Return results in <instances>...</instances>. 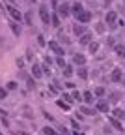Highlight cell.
<instances>
[{"label":"cell","mask_w":125,"mask_h":135,"mask_svg":"<svg viewBox=\"0 0 125 135\" xmlns=\"http://www.w3.org/2000/svg\"><path fill=\"white\" fill-rule=\"evenodd\" d=\"M108 124H110L116 131H119V133L123 131V122H121V120H118V118H112L110 114H108Z\"/></svg>","instance_id":"13"},{"label":"cell","mask_w":125,"mask_h":135,"mask_svg":"<svg viewBox=\"0 0 125 135\" xmlns=\"http://www.w3.org/2000/svg\"><path fill=\"white\" fill-rule=\"evenodd\" d=\"M110 113H112V114H110L112 118H118V120H125V111H123V109L116 107V109H112Z\"/></svg>","instance_id":"21"},{"label":"cell","mask_w":125,"mask_h":135,"mask_svg":"<svg viewBox=\"0 0 125 135\" xmlns=\"http://www.w3.org/2000/svg\"><path fill=\"white\" fill-rule=\"evenodd\" d=\"M6 98H8V90H6L4 86H0V101L6 99Z\"/></svg>","instance_id":"35"},{"label":"cell","mask_w":125,"mask_h":135,"mask_svg":"<svg viewBox=\"0 0 125 135\" xmlns=\"http://www.w3.org/2000/svg\"><path fill=\"white\" fill-rule=\"evenodd\" d=\"M56 66H58V68H64V66H65L64 56H56Z\"/></svg>","instance_id":"38"},{"label":"cell","mask_w":125,"mask_h":135,"mask_svg":"<svg viewBox=\"0 0 125 135\" xmlns=\"http://www.w3.org/2000/svg\"><path fill=\"white\" fill-rule=\"evenodd\" d=\"M75 73H77L82 81H88V77H90V70H88L86 66H79L77 70H75Z\"/></svg>","instance_id":"12"},{"label":"cell","mask_w":125,"mask_h":135,"mask_svg":"<svg viewBox=\"0 0 125 135\" xmlns=\"http://www.w3.org/2000/svg\"><path fill=\"white\" fill-rule=\"evenodd\" d=\"M0 135H4V133H2V131H0Z\"/></svg>","instance_id":"52"},{"label":"cell","mask_w":125,"mask_h":135,"mask_svg":"<svg viewBox=\"0 0 125 135\" xmlns=\"http://www.w3.org/2000/svg\"><path fill=\"white\" fill-rule=\"evenodd\" d=\"M118 11H114V9H110V11H106V15H105V25L108 26V28H112V30H116L118 28Z\"/></svg>","instance_id":"1"},{"label":"cell","mask_w":125,"mask_h":135,"mask_svg":"<svg viewBox=\"0 0 125 135\" xmlns=\"http://www.w3.org/2000/svg\"><path fill=\"white\" fill-rule=\"evenodd\" d=\"M4 88H6L8 92H13V90H17V88H19V83H17V81H8Z\"/></svg>","instance_id":"26"},{"label":"cell","mask_w":125,"mask_h":135,"mask_svg":"<svg viewBox=\"0 0 125 135\" xmlns=\"http://www.w3.org/2000/svg\"><path fill=\"white\" fill-rule=\"evenodd\" d=\"M62 75H64V77L69 81L71 77L75 75V66H73V64H65V66L62 68Z\"/></svg>","instance_id":"9"},{"label":"cell","mask_w":125,"mask_h":135,"mask_svg":"<svg viewBox=\"0 0 125 135\" xmlns=\"http://www.w3.org/2000/svg\"><path fill=\"white\" fill-rule=\"evenodd\" d=\"M56 13L60 15V19H67V17L71 15V4H67V2H62V4H58V8H56Z\"/></svg>","instance_id":"5"},{"label":"cell","mask_w":125,"mask_h":135,"mask_svg":"<svg viewBox=\"0 0 125 135\" xmlns=\"http://www.w3.org/2000/svg\"><path fill=\"white\" fill-rule=\"evenodd\" d=\"M30 2H32V4H34V2H38V0H30Z\"/></svg>","instance_id":"50"},{"label":"cell","mask_w":125,"mask_h":135,"mask_svg":"<svg viewBox=\"0 0 125 135\" xmlns=\"http://www.w3.org/2000/svg\"><path fill=\"white\" fill-rule=\"evenodd\" d=\"M92 94H93L97 99H99V98H105V96H106V88H105V86H95Z\"/></svg>","instance_id":"24"},{"label":"cell","mask_w":125,"mask_h":135,"mask_svg":"<svg viewBox=\"0 0 125 135\" xmlns=\"http://www.w3.org/2000/svg\"><path fill=\"white\" fill-rule=\"evenodd\" d=\"M92 11H88V9H84V11H80L77 17H75V19H77V23H80V25H88V23H90L92 21Z\"/></svg>","instance_id":"7"},{"label":"cell","mask_w":125,"mask_h":135,"mask_svg":"<svg viewBox=\"0 0 125 135\" xmlns=\"http://www.w3.org/2000/svg\"><path fill=\"white\" fill-rule=\"evenodd\" d=\"M8 4H15V0H8Z\"/></svg>","instance_id":"48"},{"label":"cell","mask_w":125,"mask_h":135,"mask_svg":"<svg viewBox=\"0 0 125 135\" xmlns=\"http://www.w3.org/2000/svg\"><path fill=\"white\" fill-rule=\"evenodd\" d=\"M56 105L60 109H64V111H71V105L67 103V101H64V99H56Z\"/></svg>","instance_id":"29"},{"label":"cell","mask_w":125,"mask_h":135,"mask_svg":"<svg viewBox=\"0 0 125 135\" xmlns=\"http://www.w3.org/2000/svg\"><path fill=\"white\" fill-rule=\"evenodd\" d=\"M60 25H62L60 15H58L56 11H50V26H52V28H60Z\"/></svg>","instance_id":"14"},{"label":"cell","mask_w":125,"mask_h":135,"mask_svg":"<svg viewBox=\"0 0 125 135\" xmlns=\"http://www.w3.org/2000/svg\"><path fill=\"white\" fill-rule=\"evenodd\" d=\"M121 77H123V70H121V68H114V70L110 71V81L112 83H119Z\"/></svg>","instance_id":"11"},{"label":"cell","mask_w":125,"mask_h":135,"mask_svg":"<svg viewBox=\"0 0 125 135\" xmlns=\"http://www.w3.org/2000/svg\"><path fill=\"white\" fill-rule=\"evenodd\" d=\"M84 9H86V8H84L80 2H75V4H71V15H75V17H77L80 11H84Z\"/></svg>","instance_id":"22"},{"label":"cell","mask_w":125,"mask_h":135,"mask_svg":"<svg viewBox=\"0 0 125 135\" xmlns=\"http://www.w3.org/2000/svg\"><path fill=\"white\" fill-rule=\"evenodd\" d=\"M0 9H4V4H2V2H0Z\"/></svg>","instance_id":"49"},{"label":"cell","mask_w":125,"mask_h":135,"mask_svg":"<svg viewBox=\"0 0 125 135\" xmlns=\"http://www.w3.org/2000/svg\"><path fill=\"white\" fill-rule=\"evenodd\" d=\"M0 41H2V38H0Z\"/></svg>","instance_id":"53"},{"label":"cell","mask_w":125,"mask_h":135,"mask_svg":"<svg viewBox=\"0 0 125 135\" xmlns=\"http://www.w3.org/2000/svg\"><path fill=\"white\" fill-rule=\"evenodd\" d=\"M73 66H86V56L82 53H75L73 55Z\"/></svg>","instance_id":"15"},{"label":"cell","mask_w":125,"mask_h":135,"mask_svg":"<svg viewBox=\"0 0 125 135\" xmlns=\"http://www.w3.org/2000/svg\"><path fill=\"white\" fill-rule=\"evenodd\" d=\"M82 101H84V105H93L95 103V96L92 94V90H84L82 92Z\"/></svg>","instance_id":"10"},{"label":"cell","mask_w":125,"mask_h":135,"mask_svg":"<svg viewBox=\"0 0 125 135\" xmlns=\"http://www.w3.org/2000/svg\"><path fill=\"white\" fill-rule=\"evenodd\" d=\"M50 4H52V8H54V9H56V8H58V0H52V2H50Z\"/></svg>","instance_id":"44"},{"label":"cell","mask_w":125,"mask_h":135,"mask_svg":"<svg viewBox=\"0 0 125 135\" xmlns=\"http://www.w3.org/2000/svg\"><path fill=\"white\" fill-rule=\"evenodd\" d=\"M105 28H106V25H105V23H99V25L95 26V30H97V34H103V32H105Z\"/></svg>","instance_id":"37"},{"label":"cell","mask_w":125,"mask_h":135,"mask_svg":"<svg viewBox=\"0 0 125 135\" xmlns=\"http://www.w3.org/2000/svg\"><path fill=\"white\" fill-rule=\"evenodd\" d=\"M41 133H43V135H58V131L52 128V126H45V128H41Z\"/></svg>","instance_id":"28"},{"label":"cell","mask_w":125,"mask_h":135,"mask_svg":"<svg viewBox=\"0 0 125 135\" xmlns=\"http://www.w3.org/2000/svg\"><path fill=\"white\" fill-rule=\"evenodd\" d=\"M65 88H69V90H75V83L67 81V83H65Z\"/></svg>","instance_id":"43"},{"label":"cell","mask_w":125,"mask_h":135,"mask_svg":"<svg viewBox=\"0 0 125 135\" xmlns=\"http://www.w3.org/2000/svg\"><path fill=\"white\" fill-rule=\"evenodd\" d=\"M71 98H73V101H82V92H79V90H73V94H71Z\"/></svg>","instance_id":"31"},{"label":"cell","mask_w":125,"mask_h":135,"mask_svg":"<svg viewBox=\"0 0 125 135\" xmlns=\"http://www.w3.org/2000/svg\"><path fill=\"white\" fill-rule=\"evenodd\" d=\"M23 21H24V25H28V26L34 25V11H32V9H28V11L23 15Z\"/></svg>","instance_id":"23"},{"label":"cell","mask_w":125,"mask_h":135,"mask_svg":"<svg viewBox=\"0 0 125 135\" xmlns=\"http://www.w3.org/2000/svg\"><path fill=\"white\" fill-rule=\"evenodd\" d=\"M80 113H82L84 116H93V114H97L95 107H92V105H80Z\"/></svg>","instance_id":"16"},{"label":"cell","mask_w":125,"mask_h":135,"mask_svg":"<svg viewBox=\"0 0 125 135\" xmlns=\"http://www.w3.org/2000/svg\"><path fill=\"white\" fill-rule=\"evenodd\" d=\"M71 126H73V129H77V131H79V128H80V122L77 120V118H71Z\"/></svg>","instance_id":"36"},{"label":"cell","mask_w":125,"mask_h":135,"mask_svg":"<svg viewBox=\"0 0 125 135\" xmlns=\"http://www.w3.org/2000/svg\"><path fill=\"white\" fill-rule=\"evenodd\" d=\"M112 4V0H105V6H110Z\"/></svg>","instance_id":"46"},{"label":"cell","mask_w":125,"mask_h":135,"mask_svg":"<svg viewBox=\"0 0 125 135\" xmlns=\"http://www.w3.org/2000/svg\"><path fill=\"white\" fill-rule=\"evenodd\" d=\"M39 19H41V23L45 26L50 25V9H49L47 4H39Z\"/></svg>","instance_id":"2"},{"label":"cell","mask_w":125,"mask_h":135,"mask_svg":"<svg viewBox=\"0 0 125 135\" xmlns=\"http://www.w3.org/2000/svg\"><path fill=\"white\" fill-rule=\"evenodd\" d=\"M24 60L32 62V51H30V49H26V56H24Z\"/></svg>","instance_id":"42"},{"label":"cell","mask_w":125,"mask_h":135,"mask_svg":"<svg viewBox=\"0 0 125 135\" xmlns=\"http://www.w3.org/2000/svg\"><path fill=\"white\" fill-rule=\"evenodd\" d=\"M90 41H93V34H92V32H84L82 36L79 38V43H80V45H88Z\"/></svg>","instance_id":"19"},{"label":"cell","mask_w":125,"mask_h":135,"mask_svg":"<svg viewBox=\"0 0 125 135\" xmlns=\"http://www.w3.org/2000/svg\"><path fill=\"white\" fill-rule=\"evenodd\" d=\"M13 135H28V133H24V131H13Z\"/></svg>","instance_id":"45"},{"label":"cell","mask_w":125,"mask_h":135,"mask_svg":"<svg viewBox=\"0 0 125 135\" xmlns=\"http://www.w3.org/2000/svg\"><path fill=\"white\" fill-rule=\"evenodd\" d=\"M105 43H106V47H114V45H116L118 41L114 40V36H108V38H106V41H105Z\"/></svg>","instance_id":"32"},{"label":"cell","mask_w":125,"mask_h":135,"mask_svg":"<svg viewBox=\"0 0 125 135\" xmlns=\"http://www.w3.org/2000/svg\"><path fill=\"white\" fill-rule=\"evenodd\" d=\"M71 135H84V133H80V131H75V133H71Z\"/></svg>","instance_id":"47"},{"label":"cell","mask_w":125,"mask_h":135,"mask_svg":"<svg viewBox=\"0 0 125 135\" xmlns=\"http://www.w3.org/2000/svg\"><path fill=\"white\" fill-rule=\"evenodd\" d=\"M119 99H121V94H119V92H110L106 101H108V103H118Z\"/></svg>","instance_id":"25"},{"label":"cell","mask_w":125,"mask_h":135,"mask_svg":"<svg viewBox=\"0 0 125 135\" xmlns=\"http://www.w3.org/2000/svg\"><path fill=\"white\" fill-rule=\"evenodd\" d=\"M56 131H58V135H71V131L67 128H58Z\"/></svg>","instance_id":"39"},{"label":"cell","mask_w":125,"mask_h":135,"mask_svg":"<svg viewBox=\"0 0 125 135\" xmlns=\"http://www.w3.org/2000/svg\"><path fill=\"white\" fill-rule=\"evenodd\" d=\"M99 47H101V45H99V41H90V43H88V51H90L92 55H95V53H97Z\"/></svg>","instance_id":"27"},{"label":"cell","mask_w":125,"mask_h":135,"mask_svg":"<svg viewBox=\"0 0 125 135\" xmlns=\"http://www.w3.org/2000/svg\"><path fill=\"white\" fill-rule=\"evenodd\" d=\"M6 9H8V13H9V17H11V21H15V23H23V13L17 9L13 4H8V6H4Z\"/></svg>","instance_id":"4"},{"label":"cell","mask_w":125,"mask_h":135,"mask_svg":"<svg viewBox=\"0 0 125 135\" xmlns=\"http://www.w3.org/2000/svg\"><path fill=\"white\" fill-rule=\"evenodd\" d=\"M26 88L28 90H34L35 88V79L34 77H26Z\"/></svg>","instance_id":"30"},{"label":"cell","mask_w":125,"mask_h":135,"mask_svg":"<svg viewBox=\"0 0 125 135\" xmlns=\"http://www.w3.org/2000/svg\"><path fill=\"white\" fill-rule=\"evenodd\" d=\"M9 28H11V32H13V36H15V38H19L21 34H23L21 25H19V23H15V21H9Z\"/></svg>","instance_id":"18"},{"label":"cell","mask_w":125,"mask_h":135,"mask_svg":"<svg viewBox=\"0 0 125 135\" xmlns=\"http://www.w3.org/2000/svg\"><path fill=\"white\" fill-rule=\"evenodd\" d=\"M121 4H123V6H125V0H121Z\"/></svg>","instance_id":"51"},{"label":"cell","mask_w":125,"mask_h":135,"mask_svg":"<svg viewBox=\"0 0 125 135\" xmlns=\"http://www.w3.org/2000/svg\"><path fill=\"white\" fill-rule=\"evenodd\" d=\"M95 111L97 113H105V114H108L110 113V103L106 101L105 98H99V99H95Z\"/></svg>","instance_id":"3"},{"label":"cell","mask_w":125,"mask_h":135,"mask_svg":"<svg viewBox=\"0 0 125 135\" xmlns=\"http://www.w3.org/2000/svg\"><path fill=\"white\" fill-rule=\"evenodd\" d=\"M38 43H39L41 47H45V45H47V41H45V36H43V34H39V36H38Z\"/></svg>","instance_id":"40"},{"label":"cell","mask_w":125,"mask_h":135,"mask_svg":"<svg viewBox=\"0 0 125 135\" xmlns=\"http://www.w3.org/2000/svg\"><path fill=\"white\" fill-rule=\"evenodd\" d=\"M0 118H2V126L4 128H9V120H8V118L6 116H0Z\"/></svg>","instance_id":"41"},{"label":"cell","mask_w":125,"mask_h":135,"mask_svg":"<svg viewBox=\"0 0 125 135\" xmlns=\"http://www.w3.org/2000/svg\"><path fill=\"white\" fill-rule=\"evenodd\" d=\"M47 47H49V49H50V51H52V53H54L56 56H64V55H65L64 47H62V45H60L56 40H50V41L47 43Z\"/></svg>","instance_id":"6"},{"label":"cell","mask_w":125,"mask_h":135,"mask_svg":"<svg viewBox=\"0 0 125 135\" xmlns=\"http://www.w3.org/2000/svg\"><path fill=\"white\" fill-rule=\"evenodd\" d=\"M123 111H125V109H123Z\"/></svg>","instance_id":"54"},{"label":"cell","mask_w":125,"mask_h":135,"mask_svg":"<svg viewBox=\"0 0 125 135\" xmlns=\"http://www.w3.org/2000/svg\"><path fill=\"white\" fill-rule=\"evenodd\" d=\"M24 64H26L24 58H17V68H19V70H24Z\"/></svg>","instance_id":"34"},{"label":"cell","mask_w":125,"mask_h":135,"mask_svg":"<svg viewBox=\"0 0 125 135\" xmlns=\"http://www.w3.org/2000/svg\"><path fill=\"white\" fill-rule=\"evenodd\" d=\"M112 51L116 53V56H119V58H125V43H116V45L112 47Z\"/></svg>","instance_id":"17"},{"label":"cell","mask_w":125,"mask_h":135,"mask_svg":"<svg viewBox=\"0 0 125 135\" xmlns=\"http://www.w3.org/2000/svg\"><path fill=\"white\" fill-rule=\"evenodd\" d=\"M62 98H64V101H67L69 105L73 103V98H71V94H69V92H64V94H62Z\"/></svg>","instance_id":"33"},{"label":"cell","mask_w":125,"mask_h":135,"mask_svg":"<svg viewBox=\"0 0 125 135\" xmlns=\"http://www.w3.org/2000/svg\"><path fill=\"white\" fill-rule=\"evenodd\" d=\"M84 32H88V30H86V25H80V23H75V25H73V34H75L77 38H80Z\"/></svg>","instance_id":"20"},{"label":"cell","mask_w":125,"mask_h":135,"mask_svg":"<svg viewBox=\"0 0 125 135\" xmlns=\"http://www.w3.org/2000/svg\"><path fill=\"white\" fill-rule=\"evenodd\" d=\"M30 73H32V77H34V79H41V77H43L41 64H38V62H32V66H30Z\"/></svg>","instance_id":"8"}]
</instances>
